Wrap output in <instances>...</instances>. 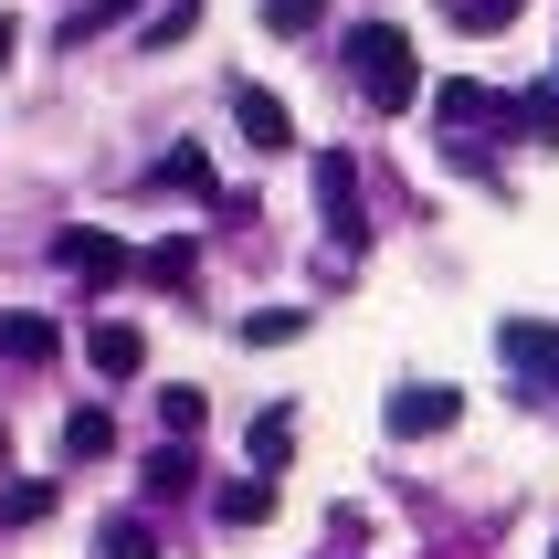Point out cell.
Returning a JSON list of instances; mask_svg holds the SVG:
<instances>
[{
  "label": "cell",
  "instance_id": "obj_1",
  "mask_svg": "<svg viewBox=\"0 0 559 559\" xmlns=\"http://www.w3.org/2000/svg\"><path fill=\"white\" fill-rule=\"evenodd\" d=\"M348 74H359V95H370L380 117H402L412 95H423V63H412V32L402 22H359V32H348Z\"/></svg>",
  "mask_w": 559,
  "mask_h": 559
},
{
  "label": "cell",
  "instance_id": "obj_2",
  "mask_svg": "<svg viewBox=\"0 0 559 559\" xmlns=\"http://www.w3.org/2000/svg\"><path fill=\"white\" fill-rule=\"evenodd\" d=\"M497 348H507V370L528 380L538 402H559V328H549V317H507Z\"/></svg>",
  "mask_w": 559,
  "mask_h": 559
},
{
  "label": "cell",
  "instance_id": "obj_3",
  "mask_svg": "<svg viewBox=\"0 0 559 559\" xmlns=\"http://www.w3.org/2000/svg\"><path fill=\"white\" fill-rule=\"evenodd\" d=\"M402 443H423V433H454L465 423V391H443V380H412V391H391V412H380Z\"/></svg>",
  "mask_w": 559,
  "mask_h": 559
},
{
  "label": "cell",
  "instance_id": "obj_4",
  "mask_svg": "<svg viewBox=\"0 0 559 559\" xmlns=\"http://www.w3.org/2000/svg\"><path fill=\"white\" fill-rule=\"evenodd\" d=\"M233 127H243L264 158H275V148H296V117H285V95H264V85H233Z\"/></svg>",
  "mask_w": 559,
  "mask_h": 559
},
{
  "label": "cell",
  "instance_id": "obj_5",
  "mask_svg": "<svg viewBox=\"0 0 559 559\" xmlns=\"http://www.w3.org/2000/svg\"><path fill=\"white\" fill-rule=\"evenodd\" d=\"M53 264H63V275H85V285H117L127 275V243H117V233H63Z\"/></svg>",
  "mask_w": 559,
  "mask_h": 559
},
{
  "label": "cell",
  "instance_id": "obj_6",
  "mask_svg": "<svg viewBox=\"0 0 559 559\" xmlns=\"http://www.w3.org/2000/svg\"><path fill=\"white\" fill-rule=\"evenodd\" d=\"M85 359H95L106 380H138V370H148V338H138L127 317H106V328H85Z\"/></svg>",
  "mask_w": 559,
  "mask_h": 559
},
{
  "label": "cell",
  "instance_id": "obj_7",
  "mask_svg": "<svg viewBox=\"0 0 559 559\" xmlns=\"http://www.w3.org/2000/svg\"><path fill=\"white\" fill-rule=\"evenodd\" d=\"M317 201H328V222H338L348 243H359V158H338V148L317 158Z\"/></svg>",
  "mask_w": 559,
  "mask_h": 559
},
{
  "label": "cell",
  "instance_id": "obj_8",
  "mask_svg": "<svg viewBox=\"0 0 559 559\" xmlns=\"http://www.w3.org/2000/svg\"><path fill=\"white\" fill-rule=\"evenodd\" d=\"M63 454H74V465H95V454H117V423H106L95 402H74V412H63Z\"/></svg>",
  "mask_w": 559,
  "mask_h": 559
},
{
  "label": "cell",
  "instance_id": "obj_9",
  "mask_svg": "<svg viewBox=\"0 0 559 559\" xmlns=\"http://www.w3.org/2000/svg\"><path fill=\"white\" fill-rule=\"evenodd\" d=\"M507 127H528L538 148H559V85H528V95H507Z\"/></svg>",
  "mask_w": 559,
  "mask_h": 559
},
{
  "label": "cell",
  "instance_id": "obj_10",
  "mask_svg": "<svg viewBox=\"0 0 559 559\" xmlns=\"http://www.w3.org/2000/svg\"><path fill=\"white\" fill-rule=\"evenodd\" d=\"M0 359L43 370V359H53V317H0Z\"/></svg>",
  "mask_w": 559,
  "mask_h": 559
},
{
  "label": "cell",
  "instance_id": "obj_11",
  "mask_svg": "<svg viewBox=\"0 0 559 559\" xmlns=\"http://www.w3.org/2000/svg\"><path fill=\"white\" fill-rule=\"evenodd\" d=\"M275 518V475H243V486H222V528H264Z\"/></svg>",
  "mask_w": 559,
  "mask_h": 559
},
{
  "label": "cell",
  "instance_id": "obj_12",
  "mask_svg": "<svg viewBox=\"0 0 559 559\" xmlns=\"http://www.w3.org/2000/svg\"><path fill=\"white\" fill-rule=\"evenodd\" d=\"M433 106H443V127H486V117H507V95H497V85H443Z\"/></svg>",
  "mask_w": 559,
  "mask_h": 559
},
{
  "label": "cell",
  "instance_id": "obj_13",
  "mask_svg": "<svg viewBox=\"0 0 559 559\" xmlns=\"http://www.w3.org/2000/svg\"><path fill=\"white\" fill-rule=\"evenodd\" d=\"M285 338H307V307H264V317H243V348H285Z\"/></svg>",
  "mask_w": 559,
  "mask_h": 559
},
{
  "label": "cell",
  "instance_id": "obj_14",
  "mask_svg": "<svg viewBox=\"0 0 559 559\" xmlns=\"http://www.w3.org/2000/svg\"><path fill=\"white\" fill-rule=\"evenodd\" d=\"M0 518H11V528H43V518H53V486H43V475H22V486L0 497Z\"/></svg>",
  "mask_w": 559,
  "mask_h": 559
},
{
  "label": "cell",
  "instance_id": "obj_15",
  "mask_svg": "<svg viewBox=\"0 0 559 559\" xmlns=\"http://www.w3.org/2000/svg\"><path fill=\"white\" fill-rule=\"evenodd\" d=\"M158 180L190 190V201H212V158H201V148H169V158H158Z\"/></svg>",
  "mask_w": 559,
  "mask_h": 559
},
{
  "label": "cell",
  "instance_id": "obj_16",
  "mask_svg": "<svg viewBox=\"0 0 559 559\" xmlns=\"http://www.w3.org/2000/svg\"><path fill=\"white\" fill-rule=\"evenodd\" d=\"M106 559H158V528L148 518H106Z\"/></svg>",
  "mask_w": 559,
  "mask_h": 559
},
{
  "label": "cell",
  "instance_id": "obj_17",
  "mask_svg": "<svg viewBox=\"0 0 559 559\" xmlns=\"http://www.w3.org/2000/svg\"><path fill=\"white\" fill-rule=\"evenodd\" d=\"M317 22H328V0H264V32H285V43L317 32Z\"/></svg>",
  "mask_w": 559,
  "mask_h": 559
},
{
  "label": "cell",
  "instance_id": "obj_18",
  "mask_svg": "<svg viewBox=\"0 0 559 559\" xmlns=\"http://www.w3.org/2000/svg\"><path fill=\"white\" fill-rule=\"evenodd\" d=\"M158 423H169V443L201 433V391H158Z\"/></svg>",
  "mask_w": 559,
  "mask_h": 559
},
{
  "label": "cell",
  "instance_id": "obj_19",
  "mask_svg": "<svg viewBox=\"0 0 559 559\" xmlns=\"http://www.w3.org/2000/svg\"><path fill=\"white\" fill-rule=\"evenodd\" d=\"M190 275H201V253H190V243H158L148 253V285H190Z\"/></svg>",
  "mask_w": 559,
  "mask_h": 559
},
{
  "label": "cell",
  "instance_id": "obj_20",
  "mask_svg": "<svg viewBox=\"0 0 559 559\" xmlns=\"http://www.w3.org/2000/svg\"><path fill=\"white\" fill-rule=\"evenodd\" d=\"M285 443H296V412H264V423H253V454H264V465H285Z\"/></svg>",
  "mask_w": 559,
  "mask_h": 559
},
{
  "label": "cell",
  "instance_id": "obj_21",
  "mask_svg": "<svg viewBox=\"0 0 559 559\" xmlns=\"http://www.w3.org/2000/svg\"><path fill=\"white\" fill-rule=\"evenodd\" d=\"M106 22H127V0H85V11H74V22H63V43H74V53H85V32H106Z\"/></svg>",
  "mask_w": 559,
  "mask_h": 559
},
{
  "label": "cell",
  "instance_id": "obj_22",
  "mask_svg": "<svg viewBox=\"0 0 559 559\" xmlns=\"http://www.w3.org/2000/svg\"><path fill=\"white\" fill-rule=\"evenodd\" d=\"M190 22H201V0H169V11H158V22H148V53H169V43H180Z\"/></svg>",
  "mask_w": 559,
  "mask_h": 559
},
{
  "label": "cell",
  "instance_id": "obj_23",
  "mask_svg": "<svg viewBox=\"0 0 559 559\" xmlns=\"http://www.w3.org/2000/svg\"><path fill=\"white\" fill-rule=\"evenodd\" d=\"M454 22H465V32H497V22H518V0H454Z\"/></svg>",
  "mask_w": 559,
  "mask_h": 559
},
{
  "label": "cell",
  "instance_id": "obj_24",
  "mask_svg": "<svg viewBox=\"0 0 559 559\" xmlns=\"http://www.w3.org/2000/svg\"><path fill=\"white\" fill-rule=\"evenodd\" d=\"M11 53H22V22H11V11H0V63H11Z\"/></svg>",
  "mask_w": 559,
  "mask_h": 559
},
{
  "label": "cell",
  "instance_id": "obj_25",
  "mask_svg": "<svg viewBox=\"0 0 559 559\" xmlns=\"http://www.w3.org/2000/svg\"><path fill=\"white\" fill-rule=\"evenodd\" d=\"M0 454H11V433H0Z\"/></svg>",
  "mask_w": 559,
  "mask_h": 559
},
{
  "label": "cell",
  "instance_id": "obj_26",
  "mask_svg": "<svg viewBox=\"0 0 559 559\" xmlns=\"http://www.w3.org/2000/svg\"><path fill=\"white\" fill-rule=\"evenodd\" d=\"M549 559H559V549H549Z\"/></svg>",
  "mask_w": 559,
  "mask_h": 559
}]
</instances>
